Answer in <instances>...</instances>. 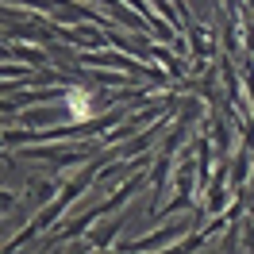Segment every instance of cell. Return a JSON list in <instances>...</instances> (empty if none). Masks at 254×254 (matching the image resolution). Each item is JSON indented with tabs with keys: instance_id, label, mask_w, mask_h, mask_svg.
Instances as JSON below:
<instances>
[{
	"instance_id": "6da1fadb",
	"label": "cell",
	"mask_w": 254,
	"mask_h": 254,
	"mask_svg": "<svg viewBox=\"0 0 254 254\" xmlns=\"http://www.w3.org/2000/svg\"><path fill=\"white\" fill-rule=\"evenodd\" d=\"M69 108L77 112V116H85L89 112V96L81 93V89H69Z\"/></svg>"
}]
</instances>
